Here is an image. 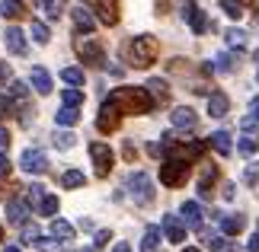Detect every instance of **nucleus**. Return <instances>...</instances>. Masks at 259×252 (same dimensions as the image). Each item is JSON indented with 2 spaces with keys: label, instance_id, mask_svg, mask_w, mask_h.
I'll use <instances>...</instances> for the list:
<instances>
[{
  "label": "nucleus",
  "instance_id": "nucleus-1",
  "mask_svg": "<svg viewBox=\"0 0 259 252\" xmlns=\"http://www.w3.org/2000/svg\"><path fill=\"white\" fill-rule=\"evenodd\" d=\"M122 115H147L154 109V99L144 86H115L112 93L106 96Z\"/></svg>",
  "mask_w": 259,
  "mask_h": 252
},
{
  "label": "nucleus",
  "instance_id": "nucleus-2",
  "mask_svg": "<svg viewBox=\"0 0 259 252\" xmlns=\"http://www.w3.org/2000/svg\"><path fill=\"white\" fill-rule=\"evenodd\" d=\"M157 55H160V42L154 35H135L128 42V61H132V67H151L157 61Z\"/></svg>",
  "mask_w": 259,
  "mask_h": 252
},
{
  "label": "nucleus",
  "instance_id": "nucleus-3",
  "mask_svg": "<svg viewBox=\"0 0 259 252\" xmlns=\"http://www.w3.org/2000/svg\"><path fill=\"white\" fill-rule=\"evenodd\" d=\"M74 52H77V58H80L83 64H90V67H106V52H103V45H99L90 32H77Z\"/></svg>",
  "mask_w": 259,
  "mask_h": 252
},
{
  "label": "nucleus",
  "instance_id": "nucleus-4",
  "mask_svg": "<svg viewBox=\"0 0 259 252\" xmlns=\"http://www.w3.org/2000/svg\"><path fill=\"white\" fill-rule=\"evenodd\" d=\"M125 188H128V195H132V201H135L138 208H147L154 201V195H157V191H154V179L147 176V173H141V169L128 176Z\"/></svg>",
  "mask_w": 259,
  "mask_h": 252
},
{
  "label": "nucleus",
  "instance_id": "nucleus-5",
  "mask_svg": "<svg viewBox=\"0 0 259 252\" xmlns=\"http://www.w3.org/2000/svg\"><path fill=\"white\" fill-rule=\"evenodd\" d=\"M189 166H192V163H186V160L166 157V163L160 166V182H163L166 188H179V185H186V179H189Z\"/></svg>",
  "mask_w": 259,
  "mask_h": 252
},
{
  "label": "nucleus",
  "instance_id": "nucleus-6",
  "mask_svg": "<svg viewBox=\"0 0 259 252\" xmlns=\"http://www.w3.org/2000/svg\"><path fill=\"white\" fill-rule=\"evenodd\" d=\"M90 160H93L96 179H106L112 173V166H115V154L109 150V144H103V140H93V144H90Z\"/></svg>",
  "mask_w": 259,
  "mask_h": 252
},
{
  "label": "nucleus",
  "instance_id": "nucleus-7",
  "mask_svg": "<svg viewBox=\"0 0 259 252\" xmlns=\"http://www.w3.org/2000/svg\"><path fill=\"white\" fill-rule=\"evenodd\" d=\"M183 19L189 23V29H192L195 35H205L208 32V16H205V10L195 4V0H186L183 4Z\"/></svg>",
  "mask_w": 259,
  "mask_h": 252
},
{
  "label": "nucleus",
  "instance_id": "nucleus-8",
  "mask_svg": "<svg viewBox=\"0 0 259 252\" xmlns=\"http://www.w3.org/2000/svg\"><path fill=\"white\" fill-rule=\"evenodd\" d=\"M118 125H122V112H118V109L109 103L99 106V115H96V128L103 131V134H112V131H118Z\"/></svg>",
  "mask_w": 259,
  "mask_h": 252
},
{
  "label": "nucleus",
  "instance_id": "nucleus-9",
  "mask_svg": "<svg viewBox=\"0 0 259 252\" xmlns=\"http://www.w3.org/2000/svg\"><path fill=\"white\" fill-rule=\"evenodd\" d=\"M96 19L103 26H115L122 19V0H96Z\"/></svg>",
  "mask_w": 259,
  "mask_h": 252
},
{
  "label": "nucleus",
  "instance_id": "nucleus-10",
  "mask_svg": "<svg viewBox=\"0 0 259 252\" xmlns=\"http://www.w3.org/2000/svg\"><path fill=\"white\" fill-rule=\"evenodd\" d=\"M214 182H218V163H202V173H198V198L202 201L214 195Z\"/></svg>",
  "mask_w": 259,
  "mask_h": 252
},
{
  "label": "nucleus",
  "instance_id": "nucleus-11",
  "mask_svg": "<svg viewBox=\"0 0 259 252\" xmlns=\"http://www.w3.org/2000/svg\"><path fill=\"white\" fill-rule=\"evenodd\" d=\"M19 166H23L29 176H42V173H48V157L42 150H26V154L19 157Z\"/></svg>",
  "mask_w": 259,
  "mask_h": 252
},
{
  "label": "nucleus",
  "instance_id": "nucleus-12",
  "mask_svg": "<svg viewBox=\"0 0 259 252\" xmlns=\"http://www.w3.org/2000/svg\"><path fill=\"white\" fill-rule=\"evenodd\" d=\"M179 220H183L186 227H192V230H202V224H205L202 205H198V201H186V205L179 208Z\"/></svg>",
  "mask_w": 259,
  "mask_h": 252
},
{
  "label": "nucleus",
  "instance_id": "nucleus-13",
  "mask_svg": "<svg viewBox=\"0 0 259 252\" xmlns=\"http://www.w3.org/2000/svg\"><path fill=\"white\" fill-rule=\"evenodd\" d=\"M163 236L170 239L173 246H179L186 239V224L179 220V214H163Z\"/></svg>",
  "mask_w": 259,
  "mask_h": 252
},
{
  "label": "nucleus",
  "instance_id": "nucleus-14",
  "mask_svg": "<svg viewBox=\"0 0 259 252\" xmlns=\"http://www.w3.org/2000/svg\"><path fill=\"white\" fill-rule=\"evenodd\" d=\"M170 122H173V128H179V131H192V128L198 125V115H195L189 106H179V109H173V112H170Z\"/></svg>",
  "mask_w": 259,
  "mask_h": 252
},
{
  "label": "nucleus",
  "instance_id": "nucleus-15",
  "mask_svg": "<svg viewBox=\"0 0 259 252\" xmlns=\"http://www.w3.org/2000/svg\"><path fill=\"white\" fill-rule=\"evenodd\" d=\"M4 45H7L10 55H26V32L16 29V26H10L4 32Z\"/></svg>",
  "mask_w": 259,
  "mask_h": 252
},
{
  "label": "nucleus",
  "instance_id": "nucleus-16",
  "mask_svg": "<svg viewBox=\"0 0 259 252\" xmlns=\"http://www.w3.org/2000/svg\"><path fill=\"white\" fill-rule=\"evenodd\" d=\"M227 112H231V99H227L221 89L208 93V115H211V118H224Z\"/></svg>",
  "mask_w": 259,
  "mask_h": 252
},
{
  "label": "nucleus",
  "instance_id": "nucleus-17",
  "mask_svg": "<svg viewBox=\"0 0 259 252\" xmlns=\"http://www.w3.org/2000/svg\"><path fill=\"white\" fill-rule=\"evenodd\" d=\"M26 217H29V205H26V201H19V198L7 201V224L23 227V224H26Z\"/></svg>",
  "mask_w": 259,
  "mask_h": 252
},
{
  "label": "nucleus",
  "instance_id": "nucleus-18",
  "mask_svg": "<svg viewBox=\"0 0 259 252\" xmlns=\"http://www.w3.org/2000/svg\"><path fill=\"white\" fill-rule=\"evenodd\" d=\"M147 93H151V99H154V106H166L170 103V86H166V80H160V77H154V80H147Z\"/></svg>",
  "mask_w": 259,
  "mask_h": 252
},
{
  "label": "nucleus",
  "instance_id": "nucleus-19",
  "mask_svg": "<svg viewBox=\"0 0 259 252\" xmlns=\"http://www.w3.org/2000/svg\"><path fill=\"white\" fill-rule=\"evenodd\" d=\"M218 224H221V233L224 236H237V233H243V227H246V217L243 214H221L218 217Z\"/></svg>",
  "mask_w": 259,
  "mask_h": 252
},
{
  "label": "nucleus",
  "instance_id": "nucleus-20",
  "mask_svg": "<svg viewBox=\"0 0 259 252\" xmlns=\"http://www.w3.org/2000/svg\"><path fill=\"white\" fill-rule=\"evenodd\" d=\"M29 80H32V86H35L38 96L52 93V74H48L45 67H32V70H29Z\"/></svg>",
  "mask_w": 259,
  "mask_h": 252
},
{
  "label": "nucleus",
  "instance_id": "nucleus-21",
  "mask_svg": "<svg viewBox=\"0 0 259 252\" xmlns=\"http://www.w3.org/2000/svg\"><path fill=\"white\" fill-rule=\"evenodd\" d=\"M0 16L4 19H26L29 7L23 4V0H0Z\"/></svg>",
  "mask_w": 259,
  "mask_h": 252
},
{
  "label": "nucleus",
  "instance_id": "nucleus-22",
  "mask_svg": "<svg viewBox=\"0 0 259 252\" xmlns=\"http://www.w3.org/2000/svg\"><path fill=\"white\" fill-rule=\"evenodd\" d=\"M71 16H74V26H77V32H93V29H96V16L90 13V10L77 7V10H71Z\"/></svg>",
  "mask_w": 259,
  "mask_h": 252
},
{
  "label": "nucleus",
  "instance_id": "nucleus-23",
  "mask_svg": "<svg viewBox=\"0 0 259 252\" xmlns=\"http://www.w3.org/2000/svg\"><path fill=\"white\" fill-rule=\"evenodd\" d=\"M208 147L218 150L221 157H227V154L234 150V140H231V134H227V131H214V134L208 137Z\"/></svg>",
  "mask_w": 259,
  "mask_h": 252
},
{
  "label": "nucleus",
  "instance_id": "nucleus-24",
  "mask_svg": "<svg viewBox=\"0 0 259 252\" xmlns=\"http://www.w3.org/2000/svg\"><path fill=\"white\" fill-rule=\"evenodd\" d=\"M48 233H52V239H58V243H71L74 239V227L67 224V220H52V227H48Z\"/></svg>",
  "mask_w": 259,
  "mask_h": 252
},
{
  "label": "nucleus",
  "instance_id": "nucleus-25",
  "mask_svg": "<svg viewBox=\"0 0 259 252\" xmlns=\"http://www.w3.org/2000/svg\"><path fill=\"white\" fill-rule=\"evenodd\" d=\"M237 150H240V157H246V160L256 157L259 154V134L256 131H246V134L240 137V144H237Z\"/></svg>",
  "mask_w": 259,
  "mask_h": 252
},
{
  "label": "nucleus",
  "instance_id": "nucleus-26",
  "mask_svg": "<svg viewBox=\"0 0 259 252\" xmlns=\"http://www.w3.org/2000/svg\"><path fill=\"white\" fill-rule=\"evenodd\" d=\"M237 67H240V52H221V55H218V64H214V70L234 74Z\"/></svg>",
  "mask_w": 259,
  "mask_h": 252
},
{
  "label": "nucleus",
  "instance_id": "nucleus-27",
  "mask_svg": "<svg viewBox=\"0 0 259 252\" xmlns=\"http://www.w3.org/2000/svg\"><path fill=\"white\" fill-rule=\"evenodd\" d=\"M224 42L231 45V52H243L250 38H246V32H243V29H237V26H234V29H227V32H224Z\"/></svg>",
  "mask_w": 259,
  "mask_h": 252
},
{
  "label": "nucleus",
  "instance_id": "nucleus-28",
  "mask_svg": "<svg viewBox=\"0 0 259 252\" xmlns=\"http://www.w3.org/2000/svg\"><path fill=\"white\" fill-rule=\"evenodd\" d=\"M218 4H221V10H224V16L227 19H243V13H246V4L243 0H218Z\"/></svg>",
  "mask_w": 259,
  "mask_h": 252
},
{
  "label": "nucleus",
  "instance_id": "nucleus-29",
  "mask_svg": "<svg viewBox=\"0 0 259 252\" xmlns=\"http://www.w3.org/2000/svg\"><path fill=\"white\" fill-rule=\"evenodd\" d=\"M55 122L61 125V128H74L77 122H80V112H77L74 106H64L61 112H55Z\"/></svg>",
  "mask_w": 259,
  "mask_h": 252
},
{
  "label": "nucleus",
  "instance_id": "nucleus-30",
  "mask_svg": "<svg viewBox=\"0 0 259 252\" xmlns=\"http://www.w3.org/2000/svg\"><path fill=\"white\" fill-rule=\"evenodd\" d=\"M157 246H160V227H147L144 230V239H141V252H157Z\"/></svg>",
  "mask_w": 259,
  "mask_h": 252
},
{
  "label": "nucleus",
  "instance_id": "nucleus-31",
  "mask_svg": "<svg viewBox=\"0 0 259 252\" xmlns=\"http://www.w3.org/2000/svg\"><path fill=\"white\" fill-rule=\"evenodd\" d=\"M58 208H61V201H58L55 195H42V201L35 205V211H38L42 217H55V214H58Z\"/></svg>",
  "mask_w": 259,
  "mask_h": 252
},
{
  "label": "nucleus",
  "instance_id": "nucleus-32",
  "mask_svg": "<svg viewBox=\"0 0 259 252\" xmlns=\"http://www.w3.org/2000/svg\"><path fill=\"white\" fill-rule=\"evenodd\" d=\"M52 144L58 147V150H71L74 144H77V134H74V131H55V137H52Z\"/></svg>",
  "mask_w": 259,
  "mask_h": 252
},
{
  "label": "nucleus",
  "instance_id": "nucleus-33",
  "mask_svg": "<svg viewBox=\"0 0 259 252\" xmlns=\"http://www.w3.org/2000/svg\"><path fill=\"white\" fill-rule=\"evenodd\" d=\"M61 185L64 188H83L87 185V176L80 173V169H67V173L61 176Z\"/></svg>",
  "mask_w": 259,
  "mask_h": 252
},
{
  "label": "nucleus",
  "instance_id": "nucleus-34",
  "mask_svg": "<svg viewBox=\"0 0 259 252\" xmlns=\"http://www.w3.org/2000/svg\"><path fill=\"white\" fill-rule=\"evenodd\" d=\"M205 243H208V249H211V252H240L231 239H224V236H205Z\"/></svg>",
  "mask_w": 259,
  "mask_h": 252
},
{
  "label": "nucleus",
  "instance_id": "nucleus-35",
  "mask_svg": "<svg viewBox=\"0 0 259 252\" xmlns=\"http://www.w3.org/2000/svg\"><path fill=\"white\" fill-rule=\"evenodd\" d=\"M61 80L67 86H83V67H64L61 70Z\"/></svg>",
  "mask_w": 259,
  "mask_h": 252
},
{
  "label": "nucleus",
  "instance_id": "nucleus-36",
  "mask_svg": "<svg viewBox=\"0 0 259 252\" xmlns=\"http://www.w3.org/2000/svg\"><path fill=\"white\" fill-rule=\"evenodd\" d=\"M42 7H45V16H48V19H58V16L67 10L64 0H42Z\"/></svg>",
  "mask_w": 259,
  "mask_h": 252
},
{
  "label": "nucleus",
  "instance_id": "nucleus-37",
  "mask_svg": "<svg viewBox=\"0 0 259 252\" xmlns=\"http://www.w3.org/2000/svg\"><path fill=\"white\" fill-rule=\"evenodd\" d=\"M32 38H35L38 45H48V42H52V32H48V26H45V23L32 19Z\"/></svg>",
  "mask_w": 259,
  "mask_h": 252
},
{
  "label": "nucleus",
  "instance_id": "nucleus-38",
  "mask_svg": "<svg viewBox=\"0 0 259 252\" xmlns=\"http://www.w3.org/2000/svg\"><path fill=\"white\" fill-rule=\"evenodd\" d=\"M13 115H16V103L7 93H0V118L7 122V118H13Z\"/></svg>",
  "mask_w": 259,
  "mask_h": 252
},
{
  "label": "nucleus",
  "instance_id": "nucleus-39",
  "mask_svg": "<svg viewBox=\"0 0 259 252\" xmlns=\"http://www.w3.org/2000/svg\"><path fill=\"white\" fill-rule=\"evenodd\" d=\"M61 99H64V106H83V93H80V89H77V86H71V89H64V93H61Z\"/></svg>",
  "mask_w": 259,
  "mask_h": 252
},
{
  "label": "nucleus",
  "instance_id": "nucleus-40",
  "mask_svg": "<svg viewBox=\"0 0 259 252\" xmlns=\"http://www.w3.org/2000/svg\"><path fill=\"white\" fill-rule=\"evenodd\" d=\"M10 96H13V99H29V86L23 83V80H10Z\"/></svg>",
  "mask_w": 259,
  "mask_h": 252
},
{
  "label": "nucleus",
  "instance_id": "nucleus-41",
  "mask_svg": "<svg viewBox=\"0 0 259 252\" xmlns=\"http://www.w3.org/2000/svg\"><path fill=\"white\" fill-rule=\"evenodd\" d=\"M42 195H45V188L38 185V182H32V185H29V191H26V201L32 205V211H35V205H38V201H42Z\"/></svg>",
  "mask_w": 259,
  "mask_h": 252
},
{
  "label": "nucleus",
  "instance_id": "nucleus-42",
  "mask_svg": "<svg viewBox=\"0 0 259 252\" xmlns=\"http://www.w3.org/2000/svg\"><path fill=\"white\" fill-rule=\"evenodd\" d=\"M243 179H246V185H250V188H256V185H259V163H250V166H246V169H243Z\"/></svg>",
  "mask_w": 259,
  "mask_h": 252
},
{
  "label": "nucleus",
  "instance_id": "nucleus-43",
  "mask_svg": "<svg viewBox=\"0 0 259 252\" xmlns=\"http://www.w3.org/2000/svg\"><path fill=\"white\" fill-rule=\"evenodd\" d=\"M38 239H42V233H38V227H29V224H23V243L35 246Z\"/></svg>",
  "mask_w": 259,
  "mask_h": 252
},
{
  "label": "nucleus",
  "instance_id": "nucleus-44",
  "mask_svg": "<svg viewBox=\"0 0 259 252\" xmlns=\"http://www.w3.org/2000/svg\"><path fill=\"white\" fill-rule=\"evenodd\" d=\"M10 169H13V166H10L7 150H0V179H7V176H10Z\"/></svg>",
  "mask_w": 259,
  "mask_h": 252
},
{
  "label": "nucleus",
  "instance_id": "nucleus-45",
  "mask_svg": "<svg viewBox=\"0 0 259 252\" xmlns=\"http://www.w3.org/2000/svg\"><path fill=\"white\" fill-rule=\"evenodd\" d=\"M109 239H112V233H109V230H99V233H96V239H93V246L99 249V246H106Z\"/></svg>",
  "mask_w": 259,
  "mask_h": 252
},
{
  "label": "nucleus",
  "instance_id": "nucleus-46",
  "mask_svg": "<svg viewBox=\"0 0 259 252\" xmlns=\"http://www.w3.org/2000/svg\"><path fill=\"white\" fill-rule=\"evenodd\" d=\"M10 77H13V70H10V64H7V61H0V83H7Z\"/></svg>",
  "mask_w": 259,
  "mask_h": 252
},
{
  "label": "nucleus",
  "instance_id": "nucleus-47",
  "mask_svg": "<svg viewBox=\"0 0 259 252\" xmlns=\"http://www.w3.org/2000/svg\"><path fill=\"white\" fill-rule=\"evenodd\" d=\"M240 128H243V131H256V118H253V115H246L243 122H240Z\"/></svg>",
  "mask_w": 259,
  "mask_h": 252
},
{
  "label": "nucleus",
  "instance_id": "nucleus-48",
  "mask_svg": "<svg viewBox=\"0 0 259 252\" xmlns=\"http://www.w3.org/2000/svg\"><path fill=\"white\" fill-rule=\"evenodd\" d=\"M246 252H259V233L250 236V243H246Z\"/></svg>",
  "mask_w": 259,
  "mask_h": 252
},
{
  "label": "nucleus",
  "instance_id": "nucleus-49",
  "mask_svg": "<svg viewBox=\"0 0 259 252\" xmlns=\"http://www.w3.org/2000/svg\"><path fill=\"white\" fill-rule=\"evenodd\" d=\"M234 195H237V191H234V182H224V201H234Z\"/></svg>",
  "mask_w": 259,
  "mask_h": 252
},
{
  "label": "nucleus",
  "instance_id": "nucleus-50",
  "mask_svg": "<svg viewBox=\"0 0 259 252\" xmlns=\"http://www.w3.org/2000/svg\"><path fill=\"white\" fill-rule=\"evenodd\" d=\"M10 147V131L4 128V131H0V150H7Z\"/></svg>",
  "mask_w": 259,
  "mask_h": 252
},
{
  "label": "nucleus",
  "instance_id": "nucleus-51",
  "mask_svg": "<svg viewBox=\"0 0 259 252\" xmlns=\"http://www.w3.org/2000/svg\"><path fill=\"white\" fill-rule=\"evenodd\" d=\"M125 160H138V150H135V144H125Z\"/></svg>",
  "mask_w": 259,
  "mask_h": 252
},
{
  "label": "nucleus",
  "instance_id": "nucleus-52",
  "mask_svg": "<svg viewBox=\"0 0 259 252\" xmlns=\"http://www.w3.org/2000/svg\"><path fill=\"white\" fill-rule=\"evenodd\" d=\"M147 154H151V157H163V150H160V144H147Z\"/></svg>",
  "mask_w": 259,
  "mask_h": 252
},
{
  "label": "nucleus",
  "instance_id": "nucleus-53",
  "mask_svg": "<svg viewBox=\"0 0 259 252\" xmlns=\"http://www.w3.org/2000/svg\"><path fill=\"white\" fill-rule=\"evenodd\" d=\"M112 252H132V246H128V243H118V246H115Z\"/></svg>",
  "mask_w": 259,
  "mask_h": 252
},
{
  "label": "nucleus",
  "instance_id": "nucleus-54",
  "mask_svg": "<svg viewBox=\"0 0 259 252\" xmlns=\"http://www.w3.org/2000/svg\"><path fill=\"white\" fill-rule=\"evenodd\" d=\"M253 118H256V122H259V99H256V103H253Z\"/></svg>",
  "mask_w": 259,
  "mask_h": 252
},
{
  "label": "nucleus",
  "instance_id": "nucleus-55",
  "mask_svg": "<svg viewBox=\"0 0 259 252\" xmlns=\"http://www.w3.org/2000/svg\"><path fill=\"white\" fill-rule=\"evenodd\" d=\"M246 4H250V10H259V0H246Z\"/></svg>",
  "mask_w": 259,
  "mask_h": 252
},
{
  "label": "nucleus",
  "instance_id": "nucleus-56",
  "mask_svg": "<svg viewBox=\"0 0 259 252\" xmlns=\"http://www.w3.org/2000/svg\"><path fill=\"white\" fill-rule=\"evenodd\" d=\"M183 252H202V249H195V246H186V249H183Z\"/></svg>",
  "mask_w": 259,
  "mask_h": 252
},
{
  "label": "nucleus",
  "instance_id": "nucleus-57",
  "mask_svg": "<svg viewBox=\"0 0 259 252\" xmlns=\"http://www.w3.org/2000/svg\"><path fill=\"white\" fill-rule=\"evenodd\" d=\"M4 252H19V246H7V249H4Z\"/></svg>",
  "mask_w": 259,
  "mask_h": 252
},
{
  "label": "nucleus",
  "instance_id": "nucleus-58",
  "mask_svg": "<svg viewBox=\"0 0 259 252\" xmlns=\"http://www.w3.org/2000/svg\"><path fill=\"white\" fill-rule=\"evenodd\" d=\"M253 61H256V64H259V52H253Z\"/></svg>",
  "mask_w": 259,
  "mask_h": 252
},
{
  "label": "nucleus",
  "instance_id": "nucleus-59",
  "mask_svg": "<svg viewBox=\"0 0 259 252\" xmlns=\"http://www.w3.org/2000/svg\"><path fill=\"white\" fill-rule=\"evenodd\" d=\"M0 243H4V227H0Z\"/></svg>",
  "mask_w": 259,
  "mask_h": 252
}]
</instances>
